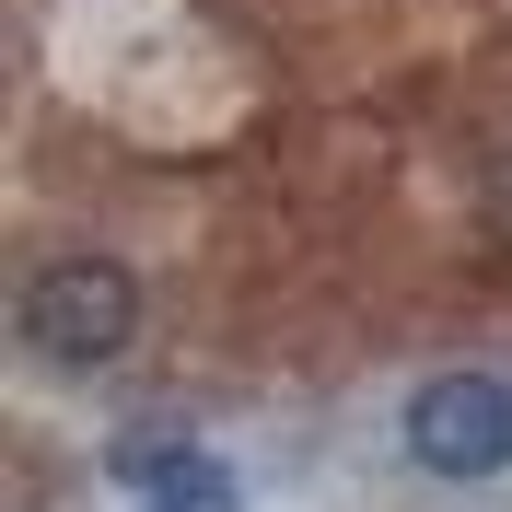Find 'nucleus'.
Segmentation results:
<instances>
[{"label":"nucleus","instance_id":"nucleus-1","mask_svg":"<svg viewBox=\"0 0 512 512\" xmlns=\"http://www.w3.org/2000/svg\"><path fill=\"white\" fill-rule=\"evenodd\" d=\"M12 326H24V350L47 373H105L140 338V280L117 256H47L24 280V303H12Z\"/></svg>","mask_w":512,"mask_h":512},{"label":"nucleus","instance_id":"nucleus-2","mask_svg":"<svg viewBox=\"0 0 512 512\" xmlns=\"http://www.w3.org/2000/svg\"><path fill=\"white\" fill-rule=\"evenodd\" d=\"M408 466L419 478H501L512 466V384L501 373H443L408 396Z\"/></svg>","mask_w":512,"mask_h":512},{"label":"nucleus","instance_id":"nucleus-3","mask_svg":"<svg viewBox=\"0 0 512 512\" xmlns=\"http://www.w3.org/2000/svg\"><path fill=\"white\" fill-rule=\"evenodd\" d=\"M152 512H233V478L210 466V454H175L152 478Z\"/></svg>","mask_w":512,"mask_h":512},{"label":"nucleus","instance_id":"nucleus-4","mask_svg":"<svg viewBox=\"0 0 512 512\" xmlns=\"http://www.w3.org/2000/svg\"><path fill=\"white\" fill-rule=\"evenodd\" d=\"M478 222H489V245H512V152L489 163V187H478Z\"/></svg>","mask_w":512,"mask_h":512}]
</instances>
